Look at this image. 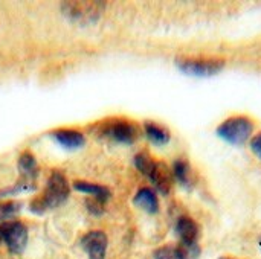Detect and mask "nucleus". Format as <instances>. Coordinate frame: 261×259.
<instances>
[{"label":"nucleus","mask_w":261,"mask_h":259,"mask_svg":"<svg viewBox=\"0 0 261 259\" xmlns=\"http://www.w3.org/2000/svg\"><path fill=\"white\" fill-rule=\"evenodd\" d=\"M3 224L5 221H0V243L3 241Z\"/></svg>","instance_id":"obj_21"},{"label":"nucleus","mask_w":261,"mask_h":259,"mask_svg":"<svg viewBox=\"0 0 261 259\" xmlns=\"http://www.w3.org/2000/svg\"><path fill=\"white\" fill-rule=\"evenodd\" d=\"M199 255L197 244L194 246H164L153 253L154 259H196Z\"/></svg>","instance_id":"obj_9"},{"label":"nucleus","mask_w":261,"mask_h":259,"mask_svg":"<svg viewBox=\"0 0 261 259\" xmlns=\"http://www.w3.org/2000/svg\"><path fill=\"white\" fill-rule=\"evenodd\" d=\"M251 148H252L254 154H255L258 159H261V133H258L257 136L252 137V140H251Z\"/></svg>","instance_id":"obj_20"},{"label":"nucleus","mask_w":261,"mask_h":259,"mask_svg":"<svg viewBox=\"0 0 261 259\" xmlns=\"http://www.w3.org/2000/svg\"><path fill=\"white\" fill-rule=\"evenodd\" d=\"M86 208H87V211L92 214V215H95V217H99V215H102L104 214V205L102 203H99L98 200H87L86 202Z\"/></svg>","instance_id":"obj_19"},{"label":"nucleus","mask_w":261,"mask_h":259,"mask_svg":"<svg viewBox=\"0 0 261 259\" xmlns=\"http://www.w3.org/2000/svg\"><path fill=\"white\" fill-rule=\"evenodd\" d=\"M107 244V235L101 231L89 232L81 240V247L87 253L89 259H106Z\"/></svg>","instance_id":"obj_7"},{"label":"nucleus","mask_w":261,"mask_h":259,"mask_svg":"<svg viewBox=\"0 0 261 259\" xmlns=\"http://www.w3.org/2000/svg\"><path fill=\"white\" fill-rule=\"evenodd\" d=\"M252 130H254V124L248 118H245V116H234V118L226 119L217 128V134L225 142L232 143V145H239V143L246 142L251 137Z\"/></svg>","instance_id":"obj_4"},{"label":"nucleus","mask_w":261,"mask_h":259,"mask_svg":"<svg viewBox=\"0 0 261 259\" xmlns=\"http://www.w3.org/2000/svg\"><path fill=\"white\" fill-rule=\"evenodd\" d=\"M176 66L185 75L205 78L220 73L225 67V61L219 58H179L176 60Z\"/></svg>","instance_id":"obj_3"},{"label":"nucleus","mask_w":261,"mask_h":259,"mask_svg":"<svg viewBox=\"0 0 261 259\" xmlns=\"http://www.w3.org/2000/svg\"><path fill=\"white\" fill-rule=\"evenodd\" d=\"M220 259H229V258H220Z\"/></svg>","instance_id":"obj_22"},{"label":"nucleus","mask_w":261,"mask_h":259,"mask_svg":"<svg viewBox=\"0 0 261 259\" xmlns=\"http://www.w3.org/2000/svg\"><path fill=\"white\" fill-rule=\"evenodd\" d=\"M154 165H156V162H154L148 154H145V153H139V154L135 157V166L138 168L139 172H142V174L147 176V177L151 174Z\"/></svg>","instance_id":"obj_17"},{"label":"nucleus","mask_w":261,"mask_h":259,"mask_svg":"<svg viewBox=\"0 0 261 259\" xmlns=\"http://www.w3.org/2000/svg\"><path fill=\"white\" fill-rule=\"evenodd\" d=\"M173 174L182 186H185V188L190 186V165L185 160H176L174 162Z\"/></svg>","instance_id":"obj_16"},{"label":"nucleus","mask_w":261,"mask_h":259,"mask_svg":"<svg viewBox=\"0 0 261 259\" xmlns=\"http://www.w3.org/2000/svg\"><path fill=\"white\" fill-rule=\"evenodd\" d=\"M50 137L58 143L61 145L63 148L69 150V151H75V150H80L81 147H84L86 143V137L83 133L76 131V130H69V128H61V130H57L50 134Z\"/></svg>","instance_id":"obj_10"},{"label":"nucleus","mask_w":261,"mask_h":259,"mask_svg":"<svg viewBox=\"0 0 261 259\" xmlns=\"http://www.w3.org/2000/svg\"><path fill=\"white\" fill-rule=\"evenodd\" d=\"M148 179H150V182L154 185V188L161 194H164V195H168L170 194L171 186H173V174L167 168V165L156 162V165H154L151 174L148 176Z\"/></svg>","instance_id":"obj_11"},{"label":"nucleus","mask_w":261,"mask_h":259,"mask_svg":"<svg viewBox=\"0 0 261 259\" xmlns=\"http://www.w3.org/2000/svg\"><path fill=\"white\" fill-rule=\"evenodd\" d=\"M18 172H20V183L29 188L31 191L35 189V179L38 176V165L35 157L31 153H21L17 160Z\"/></svg>","instance_id":"obj_8"},{"label":"nucleus","mask_w":261,"mask_h":259,"mask_svg":"<svg viewBox=\"0 0 261 259\" xmlns=\"http://www.w3.org/2000/svg\"><path fill=\"white\" fill-rule=\"evenodd\" d=\"M3 243L8 246V250L14 255L23 253L28 244V227L20 221L3 224Z\"/></svg>","instance_id":"obj_5"},{"label":"nucleus","mask_w":261,"mask_h":259,"mask_svg":"<svg viewBox=\"0 0 261 259\" xmlns=\"http://www.w3.org/2000/svg\"><path fill=\"white\" fill-rule=\"evenodd\" d=\"M144 130L147 134V139L154 145H167L170 142V131L154 122H145Z\"/></svg>","instance_id":"obj_15"},{"label":"nucleus","mask_w":261,"mask_h":259,"mask_svg":"<svg viewBox=\"0 0 261 259\" xmlns=\"http://www.w3.org/2000/svg\"><path fill=\"white\" fill-rule=\"evenodd\" d=\"M176 234L180 240V244L184 246H194L199 235V227L194 223V220L188 217H180L176 224Z\"/></svg>","instance_id":"obj_12"},{"label":"nucleus","mask_w":261,"mask_h":259,"mask_svg":"<svg viewBox=\"0 0 261 259\" xmlns=\"http://www.w3.org/2000/svg\"><path fill=\"white\" fill-rule=\"evenodd\" d=\"M73 188L78 192L92 195L95 200H98L102 205H106L109 202V198L112 197V192H110L109 188L101 186V185H95V183H89V182H75L73 183Z\"/></svg>","instance_id":"obj_13"},{"label":"nucleus","mask_w":261,"mask_h":259,"mask_svg":"<svg viewBox=\"0 0 261 259\" xmlns=\"http://www.w3.org/2000/svg\"><path fill=\"white\" fill-rule=\"evenodd\" d=\"M260 249H261V240H260Z\"/></svg>","instance_id":"obj_23"},{"label":"nucleus","mask_w":261,"mask_h":259,"mask_svg":"<svg viewBox=\"0 0 261 259\" xmlns=\"http://www.w3.org/2000/svg\"><path fill=\"white\" fill-rule=\"evenodd\" d=\"M133 203L141 208L142 211L148 212V214H156L159 211V202L158 197L154 194V191L148 189V188H142L136 192Z\"/></svg>","instance_id":"obj_14"},{"label":"nucleus","mask_w":261,"mask_h":259,"mask_svg":"<svg viewBox=\"0 0 261 259\" xmlns=\"http://www.w3.org/2000/svg\"><path fill=\"white\" fill-rule=\"evenodd\" d=\"M104 134L109 139H113L119 143H133L135 139L138 137V128L135 124L128 122V121H110L106 124V127L102 128Z\"/></svg>","instance_id":"obj_6"},{"label":"nucleus","mask_w":261,"mask_h":259,"mask_svg":"<svg viewBox=\"0 0 261 259\" xmlns=\"http://www.w3.org/2000/svg\"><path fill=\"white\" fill-rule=\"evenodd\" d=\"M20 211L18 203H3L0 205V221H5L6 218L15 215Z\"/></svg>","instance_id":"obj_18"},{"label":"nucleus","mask_w":261,"mask_h":259,"mask_svg":"<svg viewBox=\"0 0 261 259\" xmlns=\"http://www.w3.org/2000/svg\"><path fill=\"white\" fill-rule=\"evenodd\" d=\"M70 188L67 183V179L64 177V174H61L60 171H54L46 183L44 192L41 197H38L37 200H34L29 206L31 212L34 214H44L49 209H55L60 205H63L67 197H69Z\"/></svg>","instance_id":"obj_1"},{"label":"nucleus","mask_w":261,"mask_h":259,"mask_svg":"<svg viewBox=\"0 0 261 259\" xmlns=\"http://www.w3.org/2000/svg\"><path fill=\"white\" fill-rule=\"evenodd\" d=\"M60 8L67 20L80 24H89V23H95L101 17L106 3L104 2H63Z\"/></svg>","instance_id":"obj_2"}]
</instances>
